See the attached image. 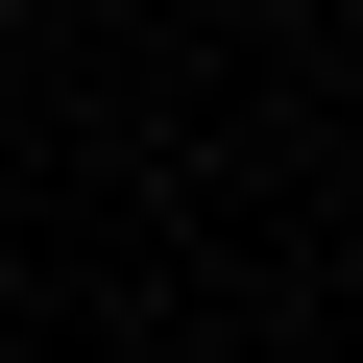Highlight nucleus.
<instances>
[]
</instances>
